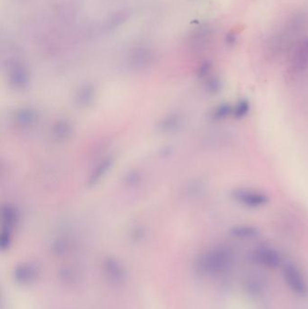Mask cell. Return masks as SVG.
Listing matches in <instances>:
<instances>
[{
    "instance_id": "obj_8",
    "label": "cell",
    "mask_w": 308,
    "mask_h": 309,
    "mask_svg": "<svg viewBox=\"0 0 308 309\" xmlns=\"http://www.w3.org/2000/svg\"><path fill=\"white\" fill-rule=\"evenodd\" d=\"M260 230L256 226L249 224H239L230 229V235L238 240H252L260 235Z\"/></svg>"
},
{
    "instance_id": "obj_12",
    "label": "cell",
    "mask_w": 308,
    "mask_h": 309,
    "mask_svg": "<svg viewBox=\"0 0 308 309\" xmlns=\"http://www.w3.org/2000/svg\"><path fill=\"white\" fill-rule=\"evenodd\" d=\"M211 68H212V66H211L210 63H208V62L203 63V64L201 65V68H200V71H199L200 76H201V77L207 76L208 74L210 73Z\"/></svg>"
},
{
    "instance_id": "obj_5",
    "label": "cell",
    "mask_w": 308,
    "mask_h": 309,
    "mask_svg": "<svg viewBox=\"0 0 308 309\" xmlns=\"http://www.w3.org/2000/svg\"><path fill=\"white\" fill-rule=\"evenodd\" d=\"M41 273L39 267L33 262H22L13 270V279L18 285L26 287L35 284Z\"/></svg>"
},
{
    "instance_id": "obj_6",
    "label": "cell",
    "mask_w": 308,
    "mask_h": 309,
    "mask_svg": "<svg viewBox=\"0 0 308 309\" xmlns=\"http://www.w3.org/2000/svg\"><path fill=\"white\" fill-rule=\"evenodd\" d=\"M308 69V38L299 43L293 54L289 71L294 75H299Z\"/></svg>"
},
{
    "instance_id": "obj_2",
    "label": "cell",
    "mask_w": 308,
    "mask_h": 309,
    "mask_svg": "<svg viewBox=\"0 0 308 309\" xmlns=\"http://www.w3.org/2000/svg\"><path fill=\"white\" fill-rule=\"evenodd\" d=\"M231 199L245 208L258 209L267 205L269 197L261 191L239 187L231 191Z\"/></svg>"
},
{
    "instance_id": "obj_14",
    "label": "cell",
    "mask_w": 308,
    "mask_h": 309,
    "mask_svg": "<svg viewBox=\"0 0 308 309\" xmlns=\"http://www.w3.org/2000/svg\"><path fill=\"white\" fill-rule=\"evenodd\" d=\"M61 275L64 277V280L66 281H72L75 278V274L71 272V270H65L63 273H61Z\"/></svg>"
},
{
    "instance_id": "obj_1",
    "label": "cell",
    "mask_w": 308,
    "mask_h": 309,
    "mask_svg": "<svg viewBox=\"0 0 308 309\" xmlns=\"http://www.w3.org/2000/svg\"><path fill=\"white\" fill-rule=\"evenodd\" d=\"M233 262V253L225 246H217L201 253L196 259L195 269L201 277H214L224 273Z\"/></svg>"
},
{
    "instance_id": "obj_9",
    "label": "cell",
    "mask_w": 308,
    "mask_h": 309,
    "mask_svg": "<svg viewBox=\"0 0 308 309\" xmlns=\"http://www.w3.org/2000/svg\"><path fill=\"white\" fill-rule=\"evenodd\" d=\"M250 110V102L247 99H242L232 106V117L236 119H242Z\"/></svg>"
},
{
    "instance_id": "obj_13",
    "label": "cell",
    "mask_w": 308,
    "mask_h": 309,
    "mask_svg": "<svg viewBox=\"0 0 308 309\" xmlns=\"http://www.w3.org/2000/svg\"><path fill=\"white\" fill-rule=\"evenodd\" d=\"M225 42L227 44V45L229 46H233L235 45V44L237 42V36L234 34V33H228L225 36Z\"/></svg>"
},
{
    "instance_id": "obj_7",
    "label": "cell",
    "mask_w": 308,
    "mask_h": 309,
    "mask_svg": "<svg viewBox=\"0 0 308 309\" xmlns=\"http://www.w3.org/2000/svg\"><path fill=\"white\" fill-rule=\"evenodd\" d=\"M103 272L109 281L120 284L126 279V270L123 265L115 259H108L103 263Z\"/></svg>"
},
{
    "instance_id": "obj_3",
    "label": "cell",
    "mask_w": 308,
    "mask_h": 309,
    "mask_svg": "<svg viewBox=\"0 0 308 309\" xmlns=\"http://www.w3.org/2000/svg\"><path fill=\"white\" fill-rule=\"evenodd\" d=\"M285 282L291 291L298 297H307L308 295V283L302 271L294 263L288 262L283 267Z\"/></svg>"
},
{
    "instance_id": "obj_4",
    "label": "cell",
    "mask_w": 308,
    "mask_h": 309,
    "mask_svg": "<svg viewBox=\"0 0 308 309\" xmlns=\"http://www.w3.org/2000/svg\"><path fill=\"white\" fill-rule=\"evenodd\" d=\"M251 261L256 264L267 267L277 268L282 263V257L278 250L269 246H260L250 254Z\"/></svg>"
},
{
    "instance_id": "obj_11",
    "label": "cell",
    "mask_w": 308,
    "mask_h": 309,
    "mask_svg": "<svg viewBox=\"0 0 308 309\" xmlns=\"http://www.w3.org/2000/svg\"><path fill=\"white\" fill-rule=\"evenodd\" d=\"M221 88H222V84L218 78H211L206 83V89L211 94L219 93Z\"/></svg>"
},
{
    "instance_id": "obj_10",
    "label": "cell",
    "mask_w": 308,
    "mask_h": 309,
    "mask_svg": "<svg viewBox=\"0 0 308 309\" xmlns=\"http://www.w3.org/2000/svg\"><path fill=\"white\" fill-rule=\"evenodd\" d=\"M230 116H232V106L229 103H221L212 111V119L215 121L225 120Z\"/></svg>"
}]
</instances>
